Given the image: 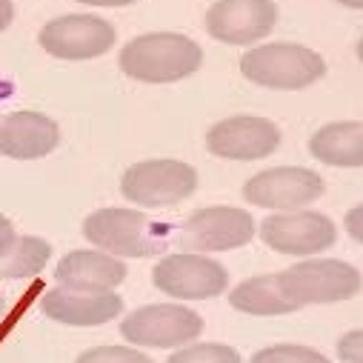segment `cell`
I'll return each mask as SVG.
<instances>
[{"label":"cell","instance_id":"d4e9b609","mask_svg":"<svg viewBox=\"0 0 363 363\" xmlns=\"http://www.w3.org/2000/svg\"><path fill=\"white\" fill-rule=\"evenodd\" d=\"M15 21V4L12 0H0V32H6Z\"/></svg>","mask_w":363,"mask_h":363},{"label":"cell","instance_id":"7c38bea8","mask_svg":"<svg viewBox=\"0 0 363 363\" xmlns=\"http://www.w3.org/2000/svg\"><path fill=\"white\" fill-rule=\"evenodd\" d=\"M278 23L272 0H215L206 12L209 38L229 46H249L263 40Z\"/></svg>","mask_w":363,"mask_h":363},{"label":"cell","instance_id":"5bb4252c","mask_svg":"<svg viewBox=\"0 0 363 363\" xmlns=\"http://www.w3.org/2000/svg\"><path fill=\"white\" fill-rule=\"evenodd\" d=\"M43 315L66 326H101L123 312V298L115 292H80L57 286L40 301Z\"/></svg>","mask_w":363,"mask_h":363},{"label":"cell","instance_id":"603a6c76","mask_svg":"<svg viewBox=\"0 0 363 363\" xmlns=\"http://www.w3.org/2000/svg\"><path fill=\"white\" fill-rule=\"evenodd\" d=\"M337 357L343 363H363V329L346 332L337 340Z\"/></svg>","mask_w":363,"mask_h":363},{"label":"cell","instance_id":"9a60e30c","mask_svg":"<svg viewBox=\"0 0 363 363\" xmlns=\"http://www.w3.org/2000/svg\"><path fill=\"white\" fill-rule=\"evenodd\" d=\"M126 263L118 260L109 252H89V249H77L69 252L66 257H60L55 278L60 286L66 289H80V292H112L115 286H121L126 281Z\"/></svg>","mask_w":363,"mask_h":363},{"label":"cell","instance_id":"ffe728a7","mask_svg":"<svg viewBox=\"0 0 363 363\" xmlns=\"http://www.w3.org/2000/svg\"><path fill=\"white\" fill-rule=\"evenodd\" d=\"M249 363H332V360L326 354H320L318 349H309V346L278 343V346H266V349L255 352Z\"/></svg>","mask_w":363,"mask_h":363},{"label":"cell","instance_id":"4316f807","mask_svg":"<svg viewBox=\"0 0 363 363\" xmlns=\"http://www.w3.org/2000/svg\"><path fill=\"white\" fill-rule=\"evenodd\" d=\"M12 238H15V226H12V220L0 215V249H4Z\"/></svg>","mask_w":363,"mask_h":363},{"label":"cell","instance_id":"44dd1931","mask_svg":"<svg viewBox=\"0 0 363 363\" xmlns=\"http://www.w3.org/2000/svg\"><path fill=\"white\" fill-rule=\"evenodd\" d=\"M166 363H240V354L226 343H195L174 352Z\"/></svg>","mask_w":363,"mask_h":363},{"label":"cell","instance_id":"30bf717a","mask_svg":"<svg viewBox=\"0 0 363 363\" xmlns=\"http://www.w3.org/2000/svg\"><path fill=\"white\" fill-rule=\"evenodd\" d=\"M260 240L281 255L309 257L326 252L337 240V226L320 212H278L260 223Z\"/></svg>","mask_w":363,"mask_h":363},{"label":"cell","instance_id":"cb8c5ba5","mask_svg":"<svg viewBox=\"0 0 363 363\" xmlns=\"http://www.w3.org/2000/svg\"><path fill=\"white\" fill-rule=\"evenodd\" d=\"M343 229H346V235H349L352 240L363 243V203H357V206H352V209L346 212Z\"/></svg>","mask_w":363,"mask_h":363},{"label":"cell","instance_id":"5b68a950","mask_svg":"<svg viewBox=\"0 0 363 363\" xmlns=\"http://www.w3.org/2000/svg\"><path fill=\"white\" fill-rule=\"evenodd\" d=\"M198 189V172L184 160H140L121 177V192L135 206L163 209L186 201Z\"/></svg>","mask_w":363,"mask_h":363},{"label":"cell","instance_id":"6da1fadb","mask_svg":"<svg viewBox=\"0 0 363 363\" xmlns=\"http://www.w3.org/2000/svg\"><path fill=\"white\" fill-rule=\"evenodd\" d=\"M126 77L140 83H174L203 66V49L177 32H149L132 38L118 57Z\"/></svg>","mask_w":363,"mask_h":363},{"label":"cell","instance_id":"d6986e66","mask_svg":"<svg viewBox=\"0 0 363 363\" xmlns=\"http://www.w3.org/2000/svg\"><path fill=\"white\" fill-rule=\"evenodd\" d=\"M52 257V246L43 238H12L4 249H0V278L18 281V278H32Z\"/></svg>","mask_w":363,"mask_h":363},{"label":"cell","instance_id":"3957f363","mask_svg":"<svg viewBox=\"0 0 363 363\" xmlns=\"http://www.w3.org/2000/svg\"><path fill=\"white\" fill-rule=\"evenodd\" d=\"M240 74L266 89L298 92L326 74V60L301 43H263L240 57Z\"/></svg>","mask_w":363,"mask_h":363},{"label":"cell","instance_id":"8fae6325","mask_svg":"<svg viewBox=\"0 0 363 363\" xmlns=\"http://www.w3.org/2000/svg\"><path fill=\"white\" fill-rule=\"evenodd\" d=\"M255 238V220L235 206H209L192 212L180 226V243L192 252H229Z\"/></svg>","mask_w":363,"mask_h":363},{"label":"cell","instance_id":"7402d4cb","mask_svg":"<svg viewBox=\"0 0 363 363\" xmlns=\"http://www.w3.org/2000/svg\"><path fill=\"white\" fill-rule=\"evenodd\" d=\"M77 363H152L143 352L129 346H95L77 357Z\"/></svg>","mask_w":363,"mask_h":363},{"label":"cell","instance_id":"e0dca14e","mask_svg":"<svg viewBox=\"0 0 363 363\" xmlns=\"http://www.w3.org/2000/svg\"><path fill=\"white\" fill-rule=\"evenodd\" d=\"M315 160L337 169H363V123L340 121L326 123L309 138Z\"/></svg>","mask_w":363,"mask_h":363},{"label":"cell","instance_id":"83f0119b","mask_svg":"<svg viewBox=\"0 0 363 363\" xmlns=\"http://www.w3.org/2000/svg\"><path fill=\"white\" fill-rule=\"evenodd\" d=\"M337 6H346V9H357V12H363V0H335Z\"/></svg>","mask_w":363,"mask_h":363},{"label":"cell","instance_id":"2e32d148","mask_svg":"<svg viewBox=\"0 0 363 363\" xmlns=\"http://www.w3.org/2000/svg\"><path fill=\"white\" fill-rule=\"evenodd\" d=\"M60 143V129L52 118L40 112H12L0 121V155L15 160H38L55 152Z\"/></svg>","mask_w":363,"mask_h":363},{"label":"cell","instance_id":"52a82bcc","mask_svg":"<svg viewBox=\"0 0 363 363\" xmlns=\"http://www.w3.org/2000/svg\"><path fill=\"white\" fill-rule=\"evenodd\" d=\"M326 192L323 177L303 166H278L257 172L243 184V198L260 209L292 212L315 203Z\"/></svg>","mask_w":363,"mask_h":363},{"label":"cell","instance_id":"4fadbf2b","mask_svg":"<svg viewBox=\"0 0 363 363\" xmlns=\"http://www.w3.org/2000/svg\"><path fill=\"white\" fill-rule=\"evenodd\" d=\"M281 146V129L255 115L218 121L206 135V149L223 160H260Z\"/></svg>","mask_w":363,"mask_h":363},{"label":"cell","instance_id":"ac0fdd59","mask_svg":"<svg viewBox=\"0 0 363 363\" xmlns=\"http://www.w3.org/2000/svg\"><path fill=\"white\" fill-rule=\"evenodd\" d=\"M232 309L246 312V315H257V318H269V315H289L298 306L286 298V292L281 289V278L278 275H257L243 281L240 286L232 289L229 295Z\"/></svg>","mask_w":363,"mask_h":363},{"label":"cell","instance_id":"f546056e","mask_svg":"<svg viewBox=\"0 0 363 363\" xmlns=\"http://www.w3.org/2000/svg\"><path fill=\"white\" fill-rule=\"evenodd\" d=\"M4 312H6V301H4V295H0V318H4Z\"/></svg>","mask_w":363,"mask_h":363},{"label":"cell","instance_id":"ba28073f","mask_svg":"<svg viewBox=\"0 0 363 363\" xmlns=\"http://www.w3.org/2000/svg\"><path fill=\"white\" fill-rule=\"evenodd\" d=\"M115 40H118L115 26L98 15H63L49 21L38 35L43 52L60 60L101 57L115 46Z\"/></svg>","mask_w":363,"mask_h":363},{"label":"cell","instance_id":"9c48e42d","mask_svg":"<svg viewBox=\"0 0 363 363\" xmlns=\"http://www.w3.org/2000/svg\"><path fill=\"white\" fill-rule=\"evenodd\" d=\"M203 332V318L177 303H155L132 312L121 323V335L135 346L172 349L192 343Z\"/></svg>","mask_w":363,"mask_h":363},{"label":"cell","instance_id":"484cf974","mask_svg":"<svg viewBox=\"0 0 363 363\" xmlns=\"http://www.w3.org/2000/svg\"><path fill=\"white\" fill-rule=\"evenodd\" d=\"M74 4H83V6H106V9H121V6H132L138 0H74Z\"/></svg>","mask_w":363,"mask_h":363},{"label":"cell","instance_id":"f1b7e54d","mask_svg":"<svg viewBox=\"0 0 363 363\" xmlns=\"http://www.w3.org/2000/svg\"><path fill=\"white\" fill-rule=\"evenodd\" d=\"M354 52H357V60H360V63H363V38H360V40H357V46H354Z\"/></svg>","mask_w":363,"mask_h":363},{"label":"cell","instance_id":"277c9868","mask_svg":"<svg viewBox=\"0 0 363 363\" xmlns=\"http://www.w3.org/2000/svg\"><path fill=\"white\" fill-rule=\"evenodd\" d=\"M281 289L286 298L301 309L312 303H340L349 301L360 292L363 278L360 272L346 263V260H332V257H315V260H301L284 272H278Z\"/></svg>","mask_w":363,"mask_h":363},{"label":"cell","instance_id":"8992f818","mask_svg":"<svg viewBox=\"0 0 363 363\" xmlns=\"http://www.w3.org/2000/svg\"><path fill=\"white\" fill-rule=\"evenodd\" d=\"M152 284L180 301H209L226 292L229 286V272L203 255L195 252H180V255H166L157 260L152 269Z\"/></svg>","mask_w":363,"mask_h":363},{"label":"cell","instance_id":"7a4b0ae2","mask_svg":"<svg viewBox=\"0 0 363 363\" xmlns=\"http://www.w3.org/2000/svg\"><path fill=\"white\" fill-rule=\"evenodd\" d=\"M169 226L135 209H98L83 220V238L115 257H152L166 249Z\"/></svg>","mask_w":363,"mask_h":363}]
</instances>
